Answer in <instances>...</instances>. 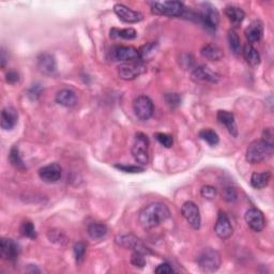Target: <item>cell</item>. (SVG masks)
<instances>
[{"instance_id":"5b68a950","label":"cell","mask_w":274,"mask_h":274,"mask_svg":"<svg viewBox=\"0 0 274 274\" xmlns=\"http://www.w3.org/2000/svg\"><path fill=\"white\" fill-rule=\"evenodd\" d=\"M222 264L219 253L211 247H207L198 254L197 265L199 269L206 273H213L219 269Z\"/></svg>"},{"instance_id":"ab89813d","label":"cell","mask_w":274,"mask_h":274,"mask_svg":"<svg viewBox=\"0 0 274 274\" xmlns=\"http://www.w3.org/2000/svg\"><path fill=\"white\" fill-rule=\"evenodd\" d=\"M200 195H202L205 199L212 200L215 199L218 195V190L212 185H205L200 190Z\"/></svg>"},{"instance_id":"cb8c5ba5","label":"cell","mask_w":274,"mask_h":274,"mask_svg":"<svg viewBox=\"0 0 274 274\" xmlns=\"http://www.w3.org/2000/svg\"><path fill=\"white\" fill-rule=\"evenodd\" d=\"M242 55L245 59V61L249 63L251 66H257L260 63V54L258 53V51L254 48L253 44L251 43H245L243 49H242Z\"/></svg>"},{"instance_id":"4dcf8cb0","label":"cell","mask_w":274,"mask_h":274,"mask_svg":"<svg viewBox=\"0 0 274 274\" xmlns=\"http://www.w3.org/2000/svg\"><path fill=\"white\" fill-rule=\"evenodd\" d=\"M9 161L12 164V166H14L16 169L18 170H26L27 169V167H26L23 159L19 155V150L16 146H13L11 150H10V155H9Z\"/></svg>"},{"instance_id":"2e32d148","label":"cell","mask_w":274,"mask_h":274,"mask_svg":"<svg viewBox=\"0 0 274 274\" xmlns=\"http://www.w3.org/2000/svg\"><path fill=\"white\" fill-rule=\"evenodd\" d=\"M215 232L219 239H229L233 233V227L230 223L229 218L223 211L219 212L217 223L215 225Z\"/></svg>"},{"instance_id":"8fae6325","label":"cell","mask_w":274,"mask_h":274,"mask_svg":"<svg viewBox=\"0 0 274 274\" xmlns=\"http://www.w3.org/2000/svg\"><path fill=\"white\" fill-rule=\"evenodd\" d=\"M19 254H21V247L18 243L13 239L1 238L0 241V256L3 260L10 263H15Z\"/></svg>"},{"instance_id":"e575fe53","label":"cell","mask_w":274,"mask_h":274,"mask_svg":"<svg viewBox=\"0 0 274 274\" xmlns=\"http://www.w3.org/2000/svg\"><path fill=\"white\" fill-rule=\"evenodd\" d=\"M164 100H165V103L172 110L179 108L180 104H181V96H180L179 93H175V92L165 93Z\"/></svg>"},{"instance_id":"603a6c76","label":"cell","mask_w":274,"mask_h":274,"mask_svg":"<svg viewBox=\"0 0 274 274\" xmlns=\"http://www.w3.org/2000/svg\"><path fill=\"white\" fill-rule=\"evenodd\" d=\"M271 180V171L265 170L263 172H253L251 176V185L254 189L262 190L269 184Z\"/></svg>"},{"instance_id":"f1b7e54d","label":"cell","mask_w":274,"mask_h":274,"mask_svg":"<svg viewBox=\"0 0 274 274\" xmlns=\"http://www.w3.org/2000/svg\"><path fill=\"white\" fill-rule=\"evenodd\" d=\"M159 50V44L157 42H149L145 44L144 46L140 48L139 51V55H140V60L142 61H147V60H150L153 56L157 54V52Z\"/></svg>"},{"instance_id":"484cf974","label":"cell","mask_w":274,"mask_h":274,"mask_svg":"<svg viewBox=\"0 0 274 274\" xmlns=\"http://www.w3.org/2000/svg\"><path fill=\"white\" fill-rule=\"evenodd\" d=\"M200 54L206 59L211 60V61H219V60L224 57V53L218 45L207 44L200 51Z\"/></svg>"},{"instance_id":"7c38bea8","label":"cell","mask_w":274,"mask_h":274,"mask_svg":"<svg viewBox=\"0 0 274 274\" xmlns=\"http://www.w3.org/2000/svg\"><path fill=\"white\" fill-rule=\"evenodd\" d=\"M112 57L116 61L123 63L142 61L140 60L139 51L133 46H116L112 50Z\"/></svg>"},{"instance_id":"bcb514c9","label":"cell","mask_w":274,"mask_h":274,"mask_svg":"<svg viewBox=\"0 0 274 274\" xmlns=\"http://www.w3.org/2000/svg\"><path fill=\"white\" fill-rule=\"evenodd\" d=\"M263 139L270 144H273V132H272L271 128L265 129V131L263 133Z\"/></svg>"},{"instance_id":"d6986e66","label":"cell","mask_w":274,"mask_h":274,"mask_svg":"<svg viewBox=\"0 0 274 274\" xmlns=\"http://www.w3.org/2000/svg\"><path fill=\"white\" fill-rule=\"evenodd\" d=\"M217 118L220 124H223L227 131L229 132V134L233 137L238 136V126L236 123V119L233 113L227 110H219Z\"/></svg>"},{"instance_id":"6da1fadb","label":"cell","mask_w":274,"mask_h":274,"mask_svg":"<svg viewBox=\"0 0 274 274\" xmlns=\"http://www.w3.org/2000/svg\"><path fill=\"white\" fill-rule=\"evenodd\" d=\"M170 218V210L162 203L150 204L140 211L139 224L144 229H153Z\"/></svg>"},{"instance_id":"f35d334b","label":"cell","mask_w":274,"mask_h":274,"mask_svg":"<svg viewBox=\"0 0 274 274\" xmlns=\"http://www.w3.org/2000/svg\"><path fill=\"white\" fill-rule=\"evenodd\" d=\"M115 168L121 170L123 172L128 173H137V172H143L145 168L143 166H137V165H122V164H116Z\"/></svg>"},{"instance_id":"ac0fdd59","label":"cell","mask_w":274,"mask_h":274,"mask_svg":"<svg viewBox=\"0 0 274 274\" xmlns=\"http://www.w3.org/2000/svg\"><path fill=\"white\" fill-rule=\"evenodd\" d=\"M38 70L44 75H53L57 71V61L54 55L50 53H42L37 58Z\"/></svg>"},{"instance_id":"44dd1931","label":"cell","mask_w":274,"mask_h":274,"mask_svg":"<svg viewBox=\"0 0 274 274\" xmlns=\"http://www.w3.org/2000/svg\"><path fill=\"white\" fill-rule=\"evenodd\" d=\"M55 100L59 105L63 106V108H68V109L74 108V106L78 102L76 93L71 89H62V90L58 91Z\"/></svg>"},{"instance_id":"8992f818","label":"cell","mask_w":274,"mask_h":274,"mask_svg":"<svg viewBox=\"0 0 274 274\" xmlns=\"http://www.w3.org/2000/svg\"><path fill=\"white\" fill-rule=\"evenodd\" d=\"M149 146L148 136L142 132H137L132 146V156L139 165L146 166L149 163Z\"/></svg>"},{"instance_id":"ba28073f","label":"cell","mask_w":274,"mask_h":274,"mask_svg":"<svg viewBox=\"0 0 274 274\" xmlns=\"http://www.w3.org/2000/svg\"><path fill=\"white\" fill-rule=\"evenodd\" d=\"M133 110H134L136 117L139 120L147 121L153 116L155 104H153L152 100L149 97L139 96L133 102Z\"/></svg>"},{"instance_id":"60d3db41","label":"cell","mask_w":274,"mask_h":274,"mask_svg":"<svg viewBox=\"0 0 274 274\" xmlns=\"http://www.w3.org/2000/svg\"><path fill=\"white\" fill-rule=\"evenodd\" d=\"M42 92H43V88L41 87V85L35 84L28 89L27 96L30 100H32V101H36V100H38L40 97H41Z\"/></svg>"},{"instance_id":"ee69618b","label":"cell","mask_w":274,"mask_h":274,"mask_svg":"<svg viewBox=\"0 0 274 274\" xmlns=\"http://www.w3.org/2000/svg\"><path fill=\"white\" fill-rule=\"evenodd\" d=\"M155 272L157 274H170V273H173L175 272V270L172 269V267L169 265V264H167V263H163L161 265H159Z\"/></svg>"},{"instance_id":"7dc6e473","label":"cell","mask_w":274,"mask_h":274,"mask_svg":"<svg viewBox=\"0 0 274 274\" xmlns=\"http://www.w3.org/2000/svg\"><path fill=\"white\" fill-rule=\"evenodd\" d=\"M5 63H6V57L4 55V51L2 50L1 52V56H0V64H1V68L3 69L5 66Z\"/></svg>"},{"instance_id":"d4e9b609","label":"cell","mask_w":274,"mask_h":274,"mask_svg":"<svg viewBox=\"0 0 274 274\" xmlns=\"http://www.w3.org/2000/svg\"><path fill=\"white\" fill-rule=\"evenodd\" d=\"M225 15L228 17L231 24L238 26L244 21L245 12L237 5L229 4L225 6Z\"/></svg>"},{"instance_id":"8d00e7d4","label":"cell","mask_w":274,"mask_h":274,"mask_svg":"<svg viewBox=\"0 0 274 274\" xmlns=\"http://www.w3.org/2000/svg\"><path fill=\"white\" fill-rule=\"evenodd\" d=\"M155 137L160 144L165 147V148H171L173 145V138L171 135L165 134V133H156Z\"/></svg>"},{"instance_id":"3957f363","label":"cell","mask_w":274,"mask_h":274,"mask_svg":"<svg viewBox=\"0 0 274 274\" xmlns=\"http://www.w3.org/2000/svg\"><path fill=\"white\" fill-rule=\"evenodd\" d=\"M197 22L202 24L209 31H216L219 24V14L215 5L210 2H203L198 4L196 13Z\"/></svg>"},{"instance_id":"277c9868","label":"cell","mask_w":274,"mask_h":274,"mask_svg":"<svg viewBox=\"0 0 274 274\" xmlns=\"http://www.w3.org/2000/svg\"><path fill=\"white\" fill-rule=\"evenodd\" d=\"M148 4L153 14L159 16L183 17L186 10L180 1H150Z\"/></svg>"},{"instance_id":"7a4b0ae2","label":"cell","mask_w":274,"mask_h":274,"mask_svg":"<svg viewBox=\"0 0 274 274\" xmlns=\"http://www.w3.org/2000/svg\"><path fill=\"white\" fill-rule=\"evenodd\" d=\"M274 152L273 144L266 142L264 139L254 140L245 152V160L250 164H259L269 160Z\"/></svg>"},{"instance_id":"4316f807","label":"cell","mask_w":274,"mask_h":274,"mask_svg":"<svg viewBox=\"0 0 274 274\" xmlns=\"http://www.w3.org/2000/svg\"><path fill=\"white\" fill-rule=\"evenodd\" d=\"M108 226L103 223H91L88 228H87V232L91 239L93 240H100L103 239L106 235H108Z\"/></svg>"},{"instance_id":"7402d4cb","label":"cell","mask_w":274,"mask_h":274,"mask_svg":"<svg viewBox=\"0 0 274 274\" xmlns=\"http://www.w3.org/2000/svg\"><path fill=\"white\" fill-rule=\"evenodd\" d=\"M244 35L249 43L259 42L264 36V25L260 21H254L244 31Z\"/></svg>"},{"instance_id":"1f68e13d","label":"cell","mask_w":274,"mask_h":274,"mask_svg":"<svg viewBox=\"0 0 274 274\" xmlns=\"http://www.w3.org/2000/svg\"><path fill=\"white\" fill-rule=\"evenodd\" d=\"M198 136L200 139H203L204 142L209 144L210 146H217L219 143V137L218 133L210 129H204L198 133Z\"/></svg>"},{"instance_id":"9a60e30c","label":"cell","mask_w":274,"mask_h":274,"mask_svg":"<svg viewBox=\"0 0 274 274\" xmlns=\"http://www.w3.org/2000/svg\"><path fill=\"white\" fill-rule=\"evenodd\" d=\"M244 219L252 230L255 232H260L266 227V219L264 213L257 208H250L245 212Z\"/></svg>"},{"instance_id":"f546056e","label":"cell","mask_w":274,"mask_h":274,"mask_svg":"<svg viewBox=\"0 0 274 274\" xmlns=\"http://www.w3.org/2000/svg\"><path fill=\"white\" fill-rule=\"evenodd\" d=\"M110 38L111 39H123V40H134L137 38V31L133 28H124V29H110Z\"/></svg>"},{"instance_id":"9c48e42d","label":"cell","mask_w":274,"mask_h":274,"mask_svg":"<svg viewBox=\"0 0 274 274\" xmlns=\"http://www.w3.org/2000/svg\"><path fill=\"white\" fill-rule=\"evenodd\" d=\"M146 72L143 61L122 63L118 66V76L123 81H134Z\"/></svg>"},{"instance_id":"74e56055","label":"cell","mask_w":274,"mask_h":274,"mask_svg":"<svg viewBox=\"0 0 274 274\" xmlns=\"http://www.w3.org/2000/svg\"><path fill=\"white\" fill-rule=\"evenodd\" d=\"M222 196L224 198L225 202L227 203H233L237 200L238 194L237 191L235 190V188H232V186H225L222 192Z\"/></svg>"},{"instance_id":"f6af8a7d","label":"cell","mask_w":274,"mask_h":274,"mask_svg":"<svg viewBox=\"0 0 274 274\" xmlns=\"http://www.w3.org/2000/svg\"><path fill=\"white\" fill-rule=\"evenodd\" d=\"M180 59H181V60H180V63H181V65H182L183 63H185V64L183 65V68H184L185 70H188L189 68H192L193 64H194V59H193V57H192L191 55L184 54V55H182L181 57H180Z\"/></svg>"},{"instance_id":"52a82bcc","label":"cell","mask_w":274,"mask_h":274,"mask_svg":"<svg viewBox=\"0 0 274 274\" xmlns=\"http://www.w3.org/2000/svg\"><path fill=\"white\" fill-rule=\"evenodd\" d=\"M115 243L122 247V249L125 250H131L133 252H140L145 254V255H149V254H152L150 249L147 247L144 242L137 238L134 235H118L115 237Z\"/></svg>"},{"instance_id":"7bdbcfd3","label":"cell","mask_w":274,"mask_h":274,"mask_svg":"<svg viewBox=\"0 0 274 274\" xmlns=\"http://www.w3.org/2000/svg\"><path fill=\"white\" fill-rule=\"evenodd\" d=\"M19 79H21V77H19V73L17 71L10 70V71L6 72V74H5L6 83L14 85V84L19 82Z\"/></svg>"},{"instance_id":"836d02e7","label":"cell","mask_w":274,"mask_h":274,"mask_svg":"<svg viewBox=\"0 0 274 274\" xmlns=\"http://www.w3.org/2000/svg\"><path fill=\"white\" fill-rule=\"evenodd\" d=\"M86 251H87V245L84 242H77L74 244V246H73V252H74V257L77 266L83 264L86 255Z\"/></svg>"},{"instance_id":"4fadbf2b","label":"cell","mask_w":274,"mask_h":274,"mask_svg":"<svg viewBox=\"0 0 274 274\" xmlns=\"http://www.w3.org/2000/svg\"><path fill=\"white\" fill-rule=\"evenodd\" d=\"M113 12L119 17L120 21L126 24H136L142 22L144 19V15L138 11H134L130 9L122 3H116L113 5Z\"/></svg>"},{"instance_id":"e0dca14e","label":"cell","mask_w":274,"mask_h":274,"mask_svg":"<svg viewBox=\"0 0 274 274\" xmlns=\"http://www.w3.org/2000/svg\"><path fill=\"white\" fill-rule=\"evenodd\" d=\"M39 177L46 183L58 182L62 177V168L58 163H51L39 169Z\"/></svg>"},{"instance_id":"b9f144b4","label":"cell","mask_w":274,"mask_h":274,"mask_svg":"<svg viewBox=\"0 0 274 274\" xmlns=\"http://www.w3.org/2000/svg\"><path fill=\"white\" fill-rule=\"evenodd\" d=\"M49 239L52 242L59 243V244H61L63 241H65L64 240L65 237L63 235V232L59 231V230H51L49 232Z\"/></svg>"},{"instance_id":"5bb4252c","label":"cell","mask_w":274,"mask_h":274,"mask_svg":"<svg viewBox=\"0 0 274 274\" xmlns=\"http://www.w3.org/2000/svg\"><path fill=\"white\" fill-rule=\"evenodd\" d=\"M191 78L196 83L218 84L219 82L220 76L207 65H200L192 71Z\"/></svg>"},{"instance_id":"ffe728a7","label":"cell","mask_w":274,"mask_h":274,"mask_svg":"<svg viewBox=\"0 0 274 274\" xmlns=\"http://www.w3.org/2000/svg\"><path fill=\"white\" fill-rule=\"evenodd\" d=\"M18 121V112L14 108H5L1 111V128L10 131L15 128Z\"/></svg>"},{"instance_id":"d6a6232c","label":"cell","mask_w":274,"mask_h":274,"mask_svg":"<svg viewBox=\"0 0 274 274\" xmlns=\"http://www.w3.org/2000/svg\"><path fill=\"white\" fill-rule=\"evenodd\" d=\"M19 230H21V233L24 237L29 238L31 240H35L38 237L37 231H36V227H35V225H33L32 222H30V220H24L21 225V228H19Z\"/></svg>"},{"instance_id":"83f0119b","label":"cell","mask_w":274,"mask_h":274,"mask_svg":"<svg viewBox=\"0 0 274 274\" xmlns=\"http://www.w3.org/2000/svg\"><path fill=\"white\" fill-rule=\"evenodd\" d=\"M227 40H228L229 49L232 52L233 55L239 56L240 54H242L241 41H240V38L238 36V33L235 30L230 29L228 31V33H227Z\"/></svg>"},{"instance_id":"30bf717a","label":"cell","mask_w":274,"mask_h":274,"mask_svg":"<svg viewBox=\"0 0 274 274\" xmlns=\"http://www.w3.org/2000/svg\"><path fill=\"white\" fill-rule=\"evenodd\" d=\"M181 215L193 229L198 230L202 226V216L198 206L193 202H185L181 207Z\"/></svg>"},{"instance_id":"d590c367","label":"cell","mask_w":274,"mask_h":274,"mask_svg":"<svg viewBox=\"0 0 274 274\" xmlns=\"http://www.w3.org/2000/svg\"><path fill=\"white\" fill-rule=\"evenodd\" d=\"M131 264L135 267V268L142 269L146 266V255L140 252H133L131 256Z\"/></svg>"}]
</instances>
